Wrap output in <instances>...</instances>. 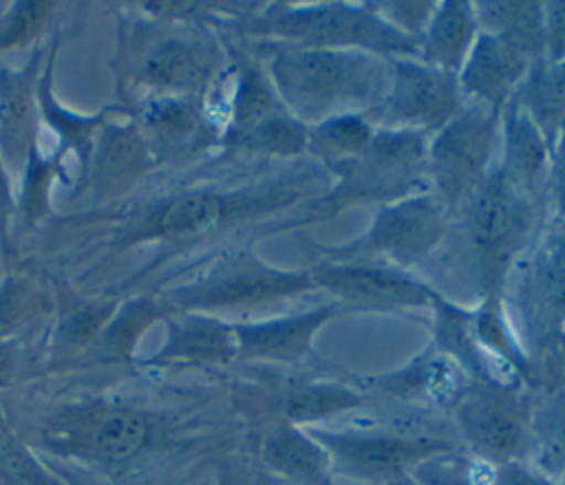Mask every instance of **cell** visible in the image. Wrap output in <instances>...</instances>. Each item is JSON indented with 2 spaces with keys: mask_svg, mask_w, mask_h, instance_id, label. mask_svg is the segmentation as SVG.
Segmentation results:
<instances>
[{
  "mask_svg": "<svg viewBox=\"0 0 565 485\" xmlns=\"http://www.w3.org/2000/svg\"><path fill=\"white\" fill-rule=\"evenodd\" d=\"M267 57L282 108L305 126L340 115L371 117L391 82V60L364 51L274 44Z\"/></svg>",
  "mask_w": 565,
  "mask_h": 485,
  "instance_id": "cell-1",
  "label": "cell"
},
{
  "mask_svg": "<svg viewBox=\"0 0 565 485\" xmlns=\"http://www.w3.org/2000/svg\"><path fill=\"white\" fill-rule=\"evenodd\" d=\"M260 29L280 46L364 51L386 60L417 57L419 42L391 26L373 7L322 2L309 7L276 4Z\"/></svg>",
  "mask_w": 565,
  "mask_h": 485,
  "instance_id": "cell-2",
  "label": "cell"
},
{
  "mask_svg": "<svg viewBox=\"0 0 565 485\" xmlns=\"http://www.w3.org/2000/svg\"><path fill=\"white\" fill-rule=\"evenodd\" d=\"M428 141L419 132L380 128L369 146L349 163L331 172L335 185L313 203L322 216L358 203L388 205L426 194Z\"/></svg>",
  "mask_w": 565,
  "mask_h": 485,
  "instance_id": "cell-3",
  "label": "cell"
},
{
  "mask_svg": "<svg viewBox=\"0 0 565 485\" xmlns=\"http://www.w3.org/2000/svg\"><path fill=\"white\" fill-rule=\"evenodd\" d=\"M463 207L481 293L483 298H501L505 273L534 223L530 196L510 185L494 168Z\"/></svg>",
  "mask_w": 565,
  "mask_h": 485,
  "instance_id": "cell-4",
  "label": "cell"
},
{
  "mask_svg": "<svg viewBox=\"0 0 565 485\" xmlns=\"http://www.w3.org/2000/svg\"><path fill=\"white\" fill-rule=\"evenodd\" d=\"M316 291L309 271H282L247 249L221 256L190 282L172 289L168 300L185 313L249 309Z\"/></svg>",
  "mask_w": 565,
  "mask_h": 485,
  "instance_id": "cell-5",
  "label": "cell"
},
{
  "mask_svg": "<svg viewBox=\"0 0 565 485\" xmlns=\"http://www.w3.org/2000/svg\"><path fill=\"white\" fill-rule=\"evenodd\" d=\"M444 205L433 194H415L380 205L362 236L320 249L324 260L380 262L406 271L422 262L444 238Z\"/></svg>",
  "mask_w": 565,
  "mask_h": 485,
  "instance_id": "cell-6",
  "label": "cell"
},
{
  "mask_svg": "<svg viewBox=\"0 0 565 485\" xmlns=\"http://www.w3.org/2000/svg\"><path fill=\"white\" fill-rule=\"evenodd\" d=\"M499 126L501 110L470 104L435 132L426 150V174L444 209L466 205L490 174Z\"/></svg>",
  "mask_w": 565,
  "mask_h": 485,
  "instance_id": "cell-7",
  "label": "cell"
},
{
  "mask_svg": "<svg viewBox=\"0 0 565 485\" xmlns=\"http://www.w3.org/2000/svg\"><path fill=\"white\" fill-rule=\"evenodd\" d=\"M461 90L455 73L435 68L417 57H393L384 101L369 119L382 128L430 134L461 110Z\"/></svg>",
  "mask_w": 565,
  "mask_h": 485,
  "instance_id": "cell-8",
  "label": "cell"
},
{
  "mask_svg": "<svg viewBox=\"0 0 565 485\" xmlns=\"http://www.w3.org/2000/svg\"><path fill=\"white\" fill-rule=\"evenodd\" d=\"M455 417L466 441L486 463H505L527 452L530 403L519 388L475 384L455 399Z\"/></svg>",
  "mask_w": 565,
  "mask_h": 485,
  "instance_id": "cell-9",
  "label": "cell"
},
{
  "mask_svg": "<svg viewBox=\"0 0 565 485\" xmlns=\"http://www.w3.org/2000/svg\"><path fill=\"white\" fill-rule=\"evenodd\" d=\"M327 452L331 472L355 481L395 483L402 481L424 459L448 452L450 445L439 439L397 436L382 432H333L307 430Z\"/></svg>",
  "mask_w": 565,
  "mask_h": 485,
  "instance_id": "cell-10",
  "label": "cell"
},
{
  "mask_svg": "<svg viewBox=\"0 0 565 485\" xmlns=\"http://www.w3.org/2000/svg\"><path fill=\"white\" fill-rule=\"evenodd\" d=\"M316 289H324L351 311L430 306L435 289L404 269L380 262L322 260L309 269Z\"/></svg>",
  "mask_w": 565,
  "mask_h": 485,
  "instance_id": "cell-11",
  "label": "cell"
},
{
  "mask_svg": "<svg viewBox=\"0 0 565 485\" xmlns=\"http://www.w3.org/2000/svg\"><path fill=\"white\" fill-rule=\"evenodd\" d=\"M146 414L121 406H97L77 410L53 430V441L71 452L102 463H126L135 459L150 439Z\"/></svg>",
  "mask_w": 565,
  "mask_h": 485,
  "instance_id": "cell-12",
  "label": "cell"
},
{
  "mask_svg": "<svg viewBox=\"0 0 565 485\" xmlns=\"http://www.w3.org/2000/svg\"><path fill=\"white\" fill-rule=\"evenodd\" d=\"M294 201L289 192H260L254 196H227L216 192H181L161 201L148 218L130 236L132 242L154 240V238H181L203 234L225 223L241 209H249L256 203L265 207H280Z\"/></svg>",
  "mask_w": 565,
  "mask_h": 485,
  "instance_id": "cell-13",
  "label": "cell"
},
{
  "mask_svg": "<svg viewBox=\"0 0 565 485\" xmlns=\"http://www.w3.org/2000/svg\"><path fill=\"white\" fill-rule=\"evenodd\" d=\"M530 335L547 344L565 335V223L558 220L536 247L521 282Z\"/></svg>",
  "mask_w": 565,
  "mask_h": 485,
  "instance_id": "cell-14",
  "label": "cell"
},
{
  "mask_svg": "<svg viewBox=\"0 0 565 485\" xmlns=\"http://www.w3.org/2000/svg\"><path fill=\"white\" fill-rule=\"evenodd\" d=\"M532 60L497 35L479 31L459 73L461 97L470 104L501 110L516 93Z\"/></svg>",
  "mask_w": 565,
  "mask_h": 485,
  "instance_id": "cell-15",
  "label": "cell"
},
{
  "mask_svg": "<svg viewBox=\"0 0 565 485\" xmlns=\"http://www.w3.org/2000/svg\"><path fill=\"white\" fill-rule=\"evenodd\" d=\"M340 313H351V309L335 300L331 304L287 317L232 324L236 353L247 359L296 362L309 351L318 328Z\"/></svg>",
  "mask_w": 565,
  "mask_h": 485,
  "instance_id": "cell-16",
  "label": "cell"
},
{
  "mask_svg": "<svg viewBox=\"0 0 565 485\" xmlns=\"http://www.w3.org/2000/svg\"><path fill=\"white\" fill-rule=\"evenodd\" d=\"M430 309H433V337H435L437 353L448 357L461 370L470 373L479 384L508 386L501 379L499 368H503L512 377L521 379V375L516 370L499 364L494 357H490L483 351V346L479 344V340L475 335L470 309H463V306L446 300L437 291L430 300ZM508 388H516V386H508Z\"/></svg>",
  "mask_w": 565,
  "mask_h": 485,
  "instance_id": "cell-17",
  "label": "cell"
},
{
  "mask_svg": "<svg viewBox=\"0 0 565 485\" xmlns=\"http://www.w3.org/2000/svg\"><path fill=\"white\" fill-rule=\"evenodd\" d=\"M499 137L503 141L499 172L510 185L530 196L552 161V146L516 104L514 95L501 108Z\"/></svg>",
  "mask_w": 565,
  "mask_h": 485,
  "instance_id": "cell-18",
  "label": "cell"
},
{
  "mask_svg": "<svg viewBox=\"0 0 565 485\" xmlns=\"http://www.w3.org/2000/svg\"><path fill=\"white\" fill-rule=\"evenodd\" d=\"M236 337L232 324H225L205 313H181L168 322L163 346L154 353L157 362L218 364L232 359Z\"/></svg>",
  "mask_w": 565,
  "mask_h": 485,
  "instance_id": "cell-19",
  "label": "cell"
},
{
  "mask_svg": "<svg viewBox=\"0 0 565 485\" xmlns=\"http://www.w3.org/2000/svg\"><path fill=\"white\" fill-rule=\"evenodd\" d=\"M207 73L210 55L201 44L166 40L146 55L137 77L154 97H185L205 82Z\"/></svg>",
  "mask_w": 565,
  "mask_h": 485,
  "instance_id": "cell-20",
  "label": "cell"
},
{
  "mask_svg": "<svg viewBox=\"0 0 565 485\" xmlns=\"http://www.w3.org/2000/svg\"><path fill=\"white\" fill-rule=\"evenodd\" d=\"M260 454L265 465L282 478L302 485H331V465L324 448L289 421L269 428Z\"/></svg>",
  "mask_w": 565,
  "mask_h": 485,
  "instance_id": "cell-21",
  "label": "cell"
},
{
  "mask_svg": "<svg viewBox=\"0 0 565 485\" xmlns=\"http://www.w3.org/2000/svg\"><path fill=\"white\" fill-rule=\"evenodd\" d=\"M477 35L479 24L472 2H439L426 31L419 37L417 60L457 75Z\"/></svg>",
  "mask_w": 565,
  "mask_h": 485,
  "instance_id": "cell-22",
  "label": "cell"
},
{
  "mask_svg": "<svg viewBox=\"0 0 565 485\" xmlns=\"http://www.w3.org/2000/svg\"><path fill=\"white\" fill-rule=\"evenodd\" d=\"M33 71H0V154L9 168L22 165L33 152L35 110Z\"/></svg>",
  "mask_w": 565,
  "mask_h": 485,
  "instance_id": "cell-23",
  "label": "cell"
},
{
  "mask_svg": "<svg viewBox=\"0 0 565 485\" xmlns=\"http://www.w3.org/2000/svg\"><path fill=\"white\" fill-rule=\"evenodd\" d=\"M514 99L554 148L565 132V62H532Z\"/></svg>",
  "mask_w": 565,
  "mask_h": 485,
  "instance_id": "cell-24",
  "label": "cell"
},
{
  "mask_svg": "<svg viewBox=\"0 0 565 485\" xmlns=\"http://www.w3.org/2000/svg\"><path fill=\"white\" fill-rule=\"evenodd\" d=\"M457 370V364L433 351L419 355L402 370L369 379V384L406 401H444L459 397Z\"/></svg>",
  "mask_w": 565,
  "mask_h": 485,
  "instance_id": "cell-25",
  "label": "cell"
},
{
  "mask_svg": "<svg viewBox=\"0 0 565 485\" xmlns=\"http://www.w3.org/2000/svg\"><path fill=\"white\" fill-rule=\"evenodd\" d=\"M479 31L501 37L527 60L543 57V2H472Z\"/></svg>",
  "mask_w": 565,
  "mask_h": 485,
  "instance_id": "cell-26",
  "label": "cell"
},
{
  "mask_svg": "<svg viewBox=\"0 0 565 485\" xmlns=\"http://www.w3.org/2000/svg\"><path fill=\"white\" fill-rule=\"evenodd\" d=\"M148 143L135 128H110L95 152L93 181L102 194H115L132 185L148 168Z\"/></svg>",
  "mask_w": 565,
  "mask_h": 485,
  "instance_id": "cell-27",
  "label": "cell"
},
{
  "mask_svg": "<svg viewBox=\"0 0 565 485\" xmlns=\"http://www.w3.org/2000/svg\"><path fill=\"white\" fill-rule=\"evenodd\" d=\"M375 128L366 115H340L307 126V152L329 172L353 161L373 139Z\"/></svg>",
  "mask_w": 565,
  "mask_h": 485,
  "instance_id": "cell-28",
  "label": "cell"
},
{
  "mask_svg": "<svg viewBox=\"0 0 565 485\" xmlns=\"http://www.w3.org/2000/svg\"><path fill=\"white\" fill-rule=\"evenodd\" d=\"M143 128L152 143L163 150H181L199 143L205 134V126L194 104L185 97H154L141 112Z\"/></svg>",
  "mask_w": 565,
  "mask_h": 485,
  "instance_id": "cell-29",
  "label": "cell"
},
{
  "mask_svg": "<svg viewBox=\"0 0 565 485\" xmlns=\"http://www.w3.org/2000/svg\"><path fill=\"white\" fill-rule=\"evenodd\" d=\"M362 403H364V397L358 390L347 388L342 384L302 381V384H294L285 392L282 417L285 421L300 425V423H313V421L335 417Z\"/></svg>",
  "mask_w": 565,
  "mask_h": 485,
  "instance_id": "cell-30",
  "label": "cell"
},
{
  "mask_svg": "<svg viewBox=\"0 0 565 485\" xmlns=\"http://www.w3.org/2000/svg\"><path fill=\"white\" fill-rule=\"evenodd\" d=\"M527 452L536 470L558 476L565 472V392L545 399L536 410L530 408Z\"/></svg>",
  "mask_w": 565,
  "mask_h": 485,
  "instance_id": "cell-31",
  "label": "cell"
},
{
  "mask_svg": "<svg viewBox=\"0 0 565 485\" xmlns=\"http://www.w3.org/2000/svg\"><path fill=\"white\" fill-rule=\"evenodd\" d=\"M227 139L238 148L269 157H298L307 152V126L287 110H278Z\"/></svg>",
  "mask_w": 565,
  "mask_h": 485,
  "instance_id": "cell-32",
  "label": "cell"
},
{
  "mask_svg": "<svg viewBox=\"0 0 565 485\" xmlns=\"http://www.w3.org/2000/svg\"><path fill=\"white\" fill-rule=\"evenodd\" d=\"M278 110L285 108L271 86L267 71H263L260 66H245L238 73L236 90L232 97V121L227 137L252 128L254 123L267 119Z\"/></svg>",
  "mask_w": 565,
  "mask_h": 485,
  "instance_id": "cell-33",
  "label": "cell"
},
{
  "mask_svg": "<svg viewBox=\"0 0 565 485\" xmlns=\"http://www.w3.org/2000/svg\"><path fill=\"white\" fill-rule=\"evenodd\" d=\"M486 461H472L459 454L439 452L413 467V476L419 485H492V472Z\"/></svg>",
  "mask_w": 565,
  "mask_h": 485,
  "instance_id": "cell-34",
  "label": "cell"
},
{
  "mask_svg": "<svg viewBox=\"0 0 565 485\" xmlns=\"http://www.w3.org/2000/svg\"><path fill=\"white\" fill-rule=\"evenodd\" d=\"M115 311L117 304L113 302H88L73 309L57 326V351L68 355L97 342Z\"/></svg>",
  "mask_w": 565,
  "mask_h": 485,
  "instance_id": "cell-35",
  "label": "cell"
},
{
  "mask_svg": "<svg viewBox=\"0 0 565 485\" xmlns=\"http://www.w3.org/2000/svg\"><path fill=\"white\" fill-rule=\"evenodd\" d=\"M42 293L22 278H7L0 287V340L20 333L42 313Z\"/></svg>",
  "mask_w": 565,
  "mask_h": 485,
  "instance_id": "cell-36",
  "label": "cell"
},
{
  "mask_svg": "<svg viewBox=\"0 0 565 485\" xmlns=\"http://www.w3.org/2000/svg\"><path fill=\"white\" fill-rule=\"evenodd\" d=\"M157 317V309L148 300L130 302L119 313L110 317L104 333L99 335V344L110 355H128L137 342V337L146 331V326Z\"/></svg>",
  "mask_w": 565,
  "mask_h": 485,
  "instance_id": "cell-37",
  "label": "cell"
},
{
  "mask_svg": "<svg viewBox=\"0 0 565 485\" xmlns=\"http://www.w3.org/2000/svg\"><path fill=\"white\" fill-rule=\"evenodd\" d=\"M0 483L2 485H57L38 461L11 436L0 421Z\"/></svg>",
  "mask_w": 565,
  "mask_h": 485,
  "instance_id": "cell-38",
  "label": "cell"
},
{
  "mask_svg": "<svg viewBox=\"0 0 565 485\" xmlns=\"http://www.w3.org/2000/svg\"><path fill=\"white\" fill-rule=\"evenodd\" d=\"M51 13V2H18L0 24V48H9L38 35Z\"/></svg>",
  "mask_w": 565,
  "mask_h": 485,
  "instance_id": "cell-39",
  "label": "cell"
},
{
  "mask_svg": "<svg viewBox=\"0 0 565 485\" xmlns=\"http://www.w3.org/2000/svg\"><path fill=\"white\" fill-rule=\"evenodd\" d=\"M371 7L397 31L419 42L422 33L426 31L435 2H371Z\"/></svg>",
  "mask_w": 565,
  "mask_h": 485,
  "instance_id": "cell-40",
  "label": "cell"
},
{
  "mask_svg": "<svg viewBox=\"0 0 565 485\" xmlns=\"http://www.w3.org/2000/svg\"><path fill=\"white\" fill-rule=\"evenodd\" d=\"M543 60L565 62V0L543 2Z\"/></svg>",
  "mask_w": 565,
  "mask_h": 485,
  "instance_id": "cell-41",
  "label": "cell"
},
{
  "mask_svg": "<svg viewBox=\"0 0 565 485\" xmlns=\"http://www.w3.org/2000/svg\"><path fill=\"white\" fill-rule=\"evenodd\" d=\"M492 485H558L547 478L545 472L536 470L532 463L521 459L499 463L492 472Z\"/></svg>",
  "mask_w": 565,
  "mask_h": 485,
  "instance_id": "cell-42",
  "label": "cell"
},
{
  "mask_svg": "<svg viewBox=\"0 0 565 485\" xmlns=\"http://www.w3.org/2000/svg\"><path fill=\"white\" fill-rule=\"evenodd\" d=\"M552 194L561 220L565 223V132L552 148Z\"/></svg>",
  "mask_w": 565,
  "mask_h": 485,
  "instance_id": "cell-43",
  "label": "cell"
},
{
  "mask_svg": "<svg viewBox=\"0 0 565 485\" xmlns=\"http://www.w3.org/2000/svg\"><path fill=\"white\" fill-rule=\"evenodd\" d=\"M218 485H263V481H258V478L252 476V474L230 470L227 474H223V476L218 478Z\"/></svg>",
  "mask_w": 565,
  "mask_h": 485,
  "instance_id": "cell-44",
  "label": "cell"
},
{
  "mask_svg": "<svg viewBox=\"0 0 565 485\" xmlns=\"http://www.w3.org/2000/svg\"><path fill=\"white\" fill-rule=\"evenodd\" d=\"M11 373H13L11 355L7 353V348H4V346H2V342H0V388L9 384V379H11Z\"/></svg>",
  "mask_w": 565,
  "mask_h": 485,
  "instance_id": "cell-45",
  "label": "cell"
},
{
  "mask_svg": "<svg viewBox=\"0 0 565 485\" xmlns=\"http://www.w3.org/2000/svg\"><path fill=\"white\" fill-rule=\"evenodd\" d=\"M391 485H406V483H404V478H402V481H395V483H391Z\"/></svg>",
  "mask_w": 565,
  "mask_h": 485,
  "instance_id": "cell-46",
  "label": "cell"
},
{
  "mask_svg": "<svg viewBox=\"0 0 565 485\" xmlns=\"http://www.w3.org/2000/svg\"><path fill=\"white\" fill-rule=\"evenodd\" d=\"M561 476H563V481H561V483H558V485H565V472H563V474H561Z\"/></svg>",
  "mask_w": 565,
  "mask_h": 485,
  "instance_id": "cell-47",
  "label": "cell"
}]
</instances>
